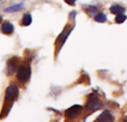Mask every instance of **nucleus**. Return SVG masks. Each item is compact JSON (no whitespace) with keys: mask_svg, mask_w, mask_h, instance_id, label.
Returning a JSON list of instances; mask_svg holds the SVG:
<instances>
[{"mask_svg":"<svg viewBox=\"0 0 127 122\" xmlns=\"http://www.w3.org/2000/svg\"><path fill=\"white\" fill-rule=\"evenodd\" d=\"M31 74V66L27 64H24L20 66L18 69H17V79L18 81L22 83H26L28 79L30 78Z\"/></svg>","mask_w":127,"mask_h":122,"instance_id":"nucleus-1","label":"nucleus"},{"mask_svg":"<svg viewBox=\"0 0 127 122\" xmlns=\"http://www.w3.org/2000/svg\"><path fill=\"white\" fill-rule=\"evenodd\" d=\"M103 107L101 101L95 95H91L85 106V109L89 112H95Z\"/></svg>","mask_w":127,"mask_h":122,"instance_id":"nucleus-2","label":"nucleus"},{"mask_svg":"<svg viewBox=\"0 0 127 122\" xmlns=\"http://www.w3.org/2000/svg\"><path fill=\"white\" fill-rule=\"evenodd\" d=\"M19 95V89L16 85H10L5 91V101L8 102L14 101Z\"/></svg>","mask_w":127,"mask_h":122,"instance_id":"nucleus-3","label":"nucleus"},{"mask_svg":"<svg viewBox=\"0 0 127 122\" xmlns=\"http://www.w3.org/2000/svg\"><path fill=\"white\" fill-rule=\"evenodd\" d=\"M83 107L80 105H74L65 111V116L68 119H76L82 112Z\"/></svg>","mask_w":127,"mask_h":122,"instance_id":"nucleus-4","label":"nucleus"},{"mask_svg":"<svg viewBox=\"0 0 127 122\" xmlns=\"http://www.w3.org/2000/svg\"><path fill=\"white\" fill-rule=\"evenodd\" d=\"M19 68V60L17 57H12L7 63V73L9 75H13Z\"/></svg>","mask_w":127,"mask_h":122,"instance_id":"nucleus-5","label":"nucleus"},{"mask_svg":"<svg viewBox=\"0 0 127 122\" xmlns=\"http://www.w3.org/2000/svg\"><path fill=\"white\" fill-rule=\"evenodd\" d=\"M97 121L99 122H113L114 121V117L112 116V114L108 111L105 110L103 113H102L100 116L97 119Z\"/></svg>","mask_w":127,"mask_h":122,"instance_id":"nucleus-6","label":"nucleus"},{"mask_svg":"<svg viewBox=\"0 0 127 122\" xmlns=\"http://www.w3.org/2000/svg\"><path fill=\"white\" fill-rule=\"evenodd\" d=\"M1 31L3 34L9 35L11 34L13 31H14V27L13 25L9 22H5L4 23H2L1 26Z\"/></svg>","mask_w":127,"mask_h":122,"instance_id":"nucleus-7","label":"nucleus"},{"mask_svg":"<svg viewBox=\"0 0 127 122\" xmlns=\"http://www.w3.org/2000/svg\"><path fill=\"white\" fill-rule=\"evenodd\" d=\"M110 11H111L113 14L118 15V14L124 13V12H125V8H124L123 6H121V5H119V4H115V5L111 6V7H110Z\"/></svg>","mask_w":127,"mask_h":122,"instance_id":"nucleus-8","label":"nucleus"},{"mask_svg":"<svg viewBox=\"0 0 127 122\" xmlns=\"http://www.w3.org/2000/svg\"><path fill=\"white\" fill-rule=\"evenodd\" d=\"M84 9L91 16H95L99 11L98 7H97L95 6H92V5H87L86 7V8H84Z\"/></svg>","mask_w":127,"mask_h":122,"instance_id":"nucleus-9","label":"nucleus"},{"mask_svg":"<svg viewBox=\"0 0 127 122\" xmlns=\"http://www.w3.org/2000/svg\"><path fill=\"white\" fill-rule=\"evenodd\" d=\"M24 4L21 3V4H17L15 5H13L10 7H7L5 9V12H9V13H14V12H17L21 10L23 8Z\"/></svg>","mask_w":127,"mask_h":122,"instance_id":"nucleus-10","label":"nucleus"},{"mask_svg":"<svg viewBox=\"0 0 127 122\" xmlns=\"http://www.w3.org/2000/svg\"><path fill=\"white\" fill-rule=\"evenodd\" d=\"M32 22V16L29 13H25L22 19V24L24 26H28Z\"/></svg>","mask_w":127,"mask_h":122,"instance_id":"nucleus-11","label":"nucleus"},{"mask_svg":"<svg viewBox=\"0 0 127 122\" xmlns=\"http://www.w3.org/2000/svg\"><path fill=\"white\" fill-rule=\"evenodd\" d=\"M71 31H72V28L68 31L67 28H65L64 29V31H63L60 34V35L59 36V37H58V41H60V42H62L63 43L65 42V40H66V39L68 38V35L70 34V33H71Z\"/></svg>","mask_w":127,"mask_h":122,"instance_id":"nucleus-12","label":"nucleus"},{"mask_svg":"<svg viewBox=\"0 0 127 122\" xmlns=\"http://www.w3.org/2000/svg\"><path fill=\"white\" fill-rule=\"evenodd\" d=\"M95 20L97 22H105L107 20L106 15L104 13H98L95 16Z\"/></svg>","mask_w":127,"mask_h":122,"instance_id":"nucleus-13","label":"nucleus"},{"mask_svg":"<svg viewBox=\"0 0 127 122\" xmlns=\"http://www.w3.org/2000/svg\"><path fill=\"white\" fill-rule=\"evenodd\" d=\"M126 19H127V16H126V15H124V13H122V14H118V15L116 16V18H115V22H116L117 23L121 24V23L124 22L126 21Z\"/></svg>","mask_w":127,"mask_h":122,"instance_id":"nucleus-14","label":"nucleus"},{"mask_svg":"<svg viewBox=\"0 0 127 122\" xmlns=\"http://www.w3.org/2000/svg\"><path fill=\"white\" fill-rule=\"evenodd\" d=\"M69 5H75V1L77 0H64Z\"/></svg>","mask_w":127,"mask_h":122,"instance_id":"nucleus-15","label":"nucleus"},{"mask_svg":"<svg viewBox=\"0 0 127 122\" xmlns=\"http://www.w3.org/2000/svg\"><path fill=\"white\" fill-rule=\"evenodd\" d=\"M1 21H2V18H1V17L0 16V23L1 22Z\"/></svg>","mask_w":127,"mask_h":122,"instance_id":"nucleus-16","label":"nucleus"}]
</instances>
